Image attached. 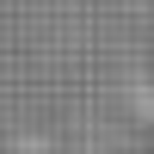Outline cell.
Returning <instances> with one entry per match:
<instances>
[{
  "mask_svg": "<svg viewBox=\"0 0 154 154\" xmlns=\"http://www.w3.org/2000/svg\"><path fill=\"white\" fill-rule=\"evenodd\" d=\"M136 105H142V111H148V117H154V80L142 86V93H136Z\"/></svg>",
  "mask_w": 154,
  "mask_h": 154,
  "instance_id": "cell-1",
  "label": "cell"
}]
</instances>
